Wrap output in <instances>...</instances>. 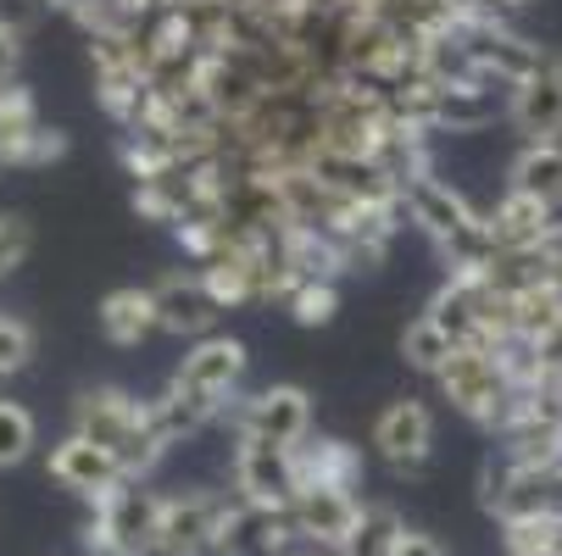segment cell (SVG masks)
Here are the masks:
<instances>
[{"instance_id":"30","label":"cell","mask_w":562,"mask_h":556,"mask_svg":"<svg viewBox=\"0 0 562 556\" xmlns=\"http://www.w3.org/2000/svg\"><path fill=\"white\" fill-rule=\"evenodd\" d=\"M18 56H23V45H18L12 34H0V84H7V78H18Z\"/></svg>"},{"instance_id":"20","label":"cell","mask_w":562,"mask_h":556,"mask_svg":"<svg viewBox=\"0 0 562 556\" xmlns=\"http://www.w3.org/2000/svg\"><path fill=\"white\" fill-rule=\"evenodd\" d=\"M401 529H407V523H401L395 507H384V501H362V518L351 523V534L340 540L335 556H390Z\"/></svg>"},{"instance_id":"1","label":"cell","mask_w":562,"mask_h":556,"mask_svg":"<svg viewBox=\"0 0 562 556\" xmlns=\"http://www.w3.org/2000/svg\"><path fill=\"white\" fill-rule=\"evenodd\" d=\"M72 434H85L101 451H112L128 479H145V473L162 462V451H168L150 401H139V395H128L117 384H101V389L78 395V401H72Z\"/></svg>"},{"instance_id":"19","label":"cell","mask_w":562,"mask_h":556,"mask_svg":"<svg viewBox=\"0 0 562 556\" xmlns=\"http://www.w3.org/2000/svg\"><path fill=\"white\" fill-rule=\"evenodd\" d=\"M507 179H513L507 190H524L546 206H562V139H524Z\"/></svg>"},{"instance_id":"12","label":"cell","mask_w":562,"mask_h":556,"mask_svg":"<svg viewBox=\"0 0 562 556\" xmlns=\"http://www.w3.org/2000/svg\"><path fill=\"white\" fill-rule=\"evenodd\" d=\"M150 295H156V324H162V334H179V340L212 334L217 317L228 311L201 273H168L150 284Z\"/></svg>"},{"instance_id":"6","label":"cell","mask_w":562,"mask_h":556,"mask_svg":"<svg viewBox=\"0 0 562 556\" xmlns=\"http://www.w3.org/2000/svg\"><path fill=\"white\" fill-rule=\"evenodd\" d=\"M234 501L246 507H273L284 512L301 496V467H295V445H273V440H234Z\"/></svg>"},{"instance_id":"16","label":"cell","mask_w":562,"mask_h":556,"mask_svg":"<svg viewBox=\"0 0 562 556\" xmlns=\"http://www.w3.org/2000/svg\"><path fill=\"white\" fill-rule=\"evenodd\" d=\"M485 223H491L502 251H535V246H546V234L557 228V206H546V201H535L524 190H507L485 212Z\"/></svg>"},{"instance_id":"17","label":"cell","mask_w":562,"mask_h":556,"mask_svg":"<svg viewBox=\"0 0 562 556\" xmlns=\"http://www.w3.org/2000/svg\"><path fill=\"white\" fill-rule=\"evenodd\" d=\"M295 467H301V490L324 485V490H357L362 485V451L335 440V434H312L295 445Z\"/></svg>"},{"instance_id":"5","label":"cell","mask_w":562,"mask_h":556,"mask_svg":"<svg viewBox=\"0 0 562 556\" xmlns=\"http://www.w3.org/2000/svg\"><path fill=\"white\" fill-rule=\"evenodd\" d=\"M234 501L217 490H184L162 496V523H156V556H217Z\"/></svg>"},{"instance_id":"23","label":"cell","mask_w":562,"mask_h":556,"mask_svg":"<svg viewBox=\"0 0 562 556\" xmlns=\"http://www.w3.org/2000/svg\"><path fill=\"white\" fill-rule=\"evenodd\" d=\"M279 300L290 306L295 324H306V329H324L329 317L340 311V279H295Z\"/></svg>"},{"instance_id":"10","label":"cell","mask_w":562,"mask_h":556,"mask_svg":"<svg viewBox=\"0 0 562 556\" xmlns=\"http://www.w3.org/2000/svg\"><path fill=\"white\" fill-rule=\"evenodd\" d=\"M507 123L524 139H562V56L546 50L529 78L507 90Z\"/></svg>"},{"instance_id":"11","label":"cell","mask_w":562,"mask_h":556,"mask_svg":"<svg viewBox=\"0 0 562 556\" xmlns=\"http://www.w3.org/2000/svg\"><path fill=\"white\" fill-rule=\"evenodd\" d=\"M373 451L395 467V473H418L435 451V412L418 395H401L373 418Z\"/></svg>"},{"instance_id":"8","label":"cell","mask_w":562,"mask_h":556,"mask_svg":"<svg viewBox=\"0 0 562 556\" xmlns=\"http://www.w3.org/2000/svg\"><path fill=\"white\" fill-rule=\"evenodd\" d=\"M0 156H7V168H45L56 156H67V134L40 117L34 95L18 78L0 84Z\"/></svg>"},{"instance_id":"3","label":"cell","mask_w":562,"mask_h":556,"mask_svg":"<svg viewBox=\"0 0 562 556\" xmlns=\"http://www.w3.org/2000/svg\"><path fill=\"white\" fill-rule=\"evenodd\" d=\"M156 523H162V496L139 490V479H128L106 501H95L85 545L90 556H156Z\"/></svg>"},{"instance_id":"22","label":"cell","mask_w":562,"mask_h":556,"mask_svg":"<svg viewBox=\"0 0 562 556\" xmlns=\"http://www.w3.org/2000/svg\"><path fill=\"white\" fill-rule=\"evenodd\" d=\"M451 351H457L451 334L435 324L429 311H418L413 324H407V334H401V356H407V367H413V373H429V378L451 362Z\"/></svg>"},{"instance_id":"31","label":"cell","mask_w":562,"mask_h":556,"mask_svg":"<svg viewBox=\"0 0 562 556\" xmlns=\"http://www.w3.org/2000/svg\"><path fill=\"white\" fill-rule=\"evenodd\" d=\"M45 7H56V12H67V18H72L78 7H85V0H45Z\"/></svg>"},{"instance_id":"14","label":"cell","mask_w":562,"mask_h":556,"mask_svg":"<svg viewBox=\"0 0 562 556\" xmlns=\"http://www.w3.org/2000/svg\"><path fill=\"white\" fill-rule=\"evenodd\" d=\"M362 518V501L357 490H324V485H306L295 501H290V523H295V540L317 545V551H340V540L351 534V523Z\"/></svg>"},{"instance_id":"18","label":"cell","mask_w":562,"mask_h":556,"mask_svg":"<svg viewBox=\"0 0 562 556\" xmlns=\"http://www.w3.org/2000/svg\"><path fill=\"white\" fill-rule=\"evenodd\" d=\"M95 317H101V334L112 340V345H145L156 329V295L150 290H139V284H123V290H112L101 306H95Z\"/></svg>"},{"instance_id":"26","label":"cell","mask_w":562,"mask_h":556,"mask_svg":"<svg viewBox=\"0 0 562 556\" xmlns=\"http://www.w3.org/2000/svg\"><path fill=\"white\" fill-rule=\"evenodd\" d=\"M34 329L23 324V317H12V311H0V378L7 373H23L29 362H34Z\"/></svg>"},{"instance_id":"29","label":"cell","mask_w":562,"mask_h":556,"mask_svg":"<svg viewBox=\"0 0 562 556\" xmlns=\"http://www.w3.org/2000/svg\"><path fill=\"white\" fill-rule=\"evenodd\" d=\"M390 556H446V545H440L435 534H424V529H401Z\"/></svg>"},{"instance_id":"21","label":"cell","mask_w":562,"mask_h":556,"mask_svg":"<svg viewBox=\"0 0 562 556\" xmlns=\"http://www.w3.org/2000/svg\"><path fill=\"white\" fill-rule=\"evenodd\" d=\"M150 412H156V429H162V440H168V445H179V440L201 434L206 423H217V412H212V407H201L195 395H184L173 378H168V389L150 401Z\"/></svg>"},{"instance_id":"28","label":"cell","mask_w":562,"mask_h":556,"mask_svg":"<svg viewBox=\"0 0 562 556\" xmlns=\"http://www.w3.org/2000/svg\"><path fill=\"white\" fill-rule=\"evenodd\" d=\"M40 12H45V0H0V34L23 39L40 23Z\"/></svg>"},{"instance_id":"25","label":"cell","mask_w":562,"mask_h":556,"mask_svg":"<svg viewBox=\"0 0 562 556\" xmlns=\"http://www.w3.org/2000/svg\"><path fill=\"white\" fill-rule=\"evenodd\" d=\"M507 556H562V512L535 523H507Z\"/></svg>"},{"instance_id":"13","label":"cell","mask_w":562,"mask_h":556,"mask_svg":"<svg viewBox=\"0 0 562 556\" xmlns=\"http://www.w3.org/2000/svg\"><path fill=\"white\" fill-rule=\"evenodd\" d=\"M50 479L72 496H85V501H106L117 485H128V473L112 451H101L95 440L85 434H67L50 445Z\"/></svg>"},{"instance_id":"33","label":"cell","mask_w":562,"mask_h":556,"mask_svg":"<svg viewBox=\"0 0 562 556\" xmlns=\"http://www.w3.org/2000/svg\"><path fill=\"white\" fill-rule=\"evenodd\" d=\"M0 168H7V156H0Z\"/></svg>"},{"instance_id":"4","label":"cell","mask_w":562,"mask_h":556,"mask_svg":"<svg viewBox=\"0 0 562 556\" xmlns=\"http://www.w3.org/2000/svg\"><path fill=\"white\" fill-rule=\"evenodd\" d=\"M246 340H234V334H201L179 367H173V384L184 395H195L201 407H212L217 418H228V407L239 401V384H246Z\"/></svg>"},{"instance_id":"7","label":"cell","mask_w":562,"mask_h":556,"mask_svg":"<svg viewBox=\"0 0 562 556\" xmlns=\"http://www.w3.org/2000/svg\"><path fill=\"white\" fill-rule=\"evenodd\" d=\"M234 418V440H273V445H301L312 440V395L301 384H268L246 401L228 407Z\"/></svg>"},{"instance_id":"32","label":"cell","mask_w":562,"mask_h":556,"mask_svg":"<svg viewBox=\"0 0 562 556\" xmlns=\"http://www.w3.org/2000/svg\"><path fill=\"white\" fill-rule=\"evenodd\" d=\"M301 556H324V551H301Z\"/></svg>"},{"instance_id":"9","label":"cell","mask_w":562,"mask_h":556,"mask_svg":"<svg viewBox=\"0 0 562 556\" xmlns=\"http://www.w3.org/2000/svg\"><path fill=\"white\" fill-rule=\"evenodd\" d=\"M401 212H407V217H413V223L429 234L435 251L457 246L462 234H473L479 223H485V212H473V201H468L451 179H440L435 168L401 184Z\"/></svg>"},{"instance_id":"2","label":"cell","mask_w":562,"mask_h":556,"mask_svg":"<svg viewBox=\"0 0 562 556\" xmlns=\"http://www.w3.org/2000/svg\"><path fill=\"white\" fill-rule=\"evenodd\" d=\"M440 395L479 429L502 434V423L513 418V401H518V378L507 373L502 351H485V345H457L451 362L435 373Z\"/></svg>"},{"instance_id":"15","label":"cell","mask_w":562,"mask_h":556,"mask_svg":"<svg viewBox=\"0 0 562 556\" xmlns=\"http://www.w3.org/2000/svg\"><path fill=\"white\" fill-rule=\"evenodd\" d=\"M290 540H295L290 507L273 512V507H246V501H234L217 556H290Z\"/></svg>"},{"instance_id":"27","label":"cell","mask_w":562,"mask_h":556,"mask_svg":"<svg viewBox=\"0 0 562 556\" xmlns=\"http://www.w3.org/2000/svg\"><path fill=\"white\" fill-rule=\"evenodd\" d=\"M29 251H34V228L12 212H0V279H12L29 262Z\"/></svg>"},{"instance_id":"24","label":"cell","mask_w":562,"mask_h":556,"mask_svg":"<svg viewBox=\"0 0 562 556\" xmlns=\"http://www.w3.org/2000/svg\"><path fill=\"white\" fill-rule=\"evenodd\" d=\"M34 440H40L34 412L23 401H7V395H0V467H18L34 451Z\"/></svg>"}]
</instances>
